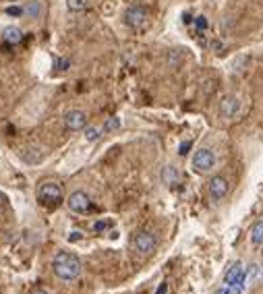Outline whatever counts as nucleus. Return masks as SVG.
Instances as JSON below:
<instances>
[{"mask_svg":"<svg viewBox=\"0 0 263 294\" xmlns=\"http://www.w3.org/2000/svg\"><path fill=\"white\" fill-rule=\"evenodd\" d=\"M162 180H164V184H168V186L178 184V170H176L174 166H166V168L162 170Z\"/></svg>","mask_w":263,"mask_h":294,"instance_id":"obj_13","label":"nucleus"},{"mask_svg":"<svg viewBox=\"0 0 263 294\" xmlns=\"http://www.w3.org/2000/svg\"><path fill=\"white\" fill-rule=\"evenodd\" d=\"M191 145H193L191 141H183V143H180V147H178V154H180V156H187V154H189V150H191Z\"/></svg>","mask_w":263,"mask_h":294,"instance_id":"obj_20","label":"nucleus"},{"mask_svg":"<svg viewBox=\"0 0 263 294\" xmlns=\"http://www.w3.org/2000/svg\"><path fill=\"white\" fill-rule=\"evenodd\" d=\"M3 39H5L7 44H11V46L21 44V39H23V31H21L17 25H9V27H5V31H3Z\"/></svg>","mask_w":263,"mask_h":294,"instance_id":"obj_10","label":"nucleus"},{"mask_svg":"<svg viewBox=\"0 0 263 294\" xmlns=\"http://www.w3.org/2000/svg\"><path fill=\"white\" fill-rule=\"evenodd\" d=\"M228 188H230V184H228V180L224 178V176H214L212 180H209V184H207V191H209V197H212L214 201H222L226 195H228Z\"/></svg>","mask_w":263,"mask_h":294,"instance_id":"obj_7","label":"nucleus"},{"mask_svg":"<svg viewBox=\"0 0 263 294\" xmlns=\"http://www.w3.org/2000/svg\"><path fill=\"white\" fill-rule=\"evenodd\" d=\"M191 166L197 174H207L212 172L214 166H216V154L212 150H207V147H201L193 154V160H191Z\"/></svg>","mask_w":263,"mask_h":294,"instance_id":"obj_3","label":"nucleus"},{"mask_svg":"<svg viewBox=\"0 0 263 294\" xmlns=\"http://www.w3.org/2000/svg\"><path fill=\"white\" fill-rule=\"evenodd\" d=\"M242 274H245L242 263H238V261H236V263H232V265H230V269H228V271H226V276H224V284H226V286L234 284Z\"/></svg>","mask_w":263,"mask_h":294,"instance_id":"obj_12","label":"nucleus"},{"mask_svg":"<svg viewBox=\"0 0 263 294\" xmlns=\"http://www.w3.org/2000/svg\"><path fill=\"white\" fill-rule=\"evenodd\" d=\"M155 247H157V238L149 230H141V232H137L133 236V249L139 255H149V253L155 251Z\"/></svg>","mask_w":263,"mask_h":294,"instance_id":"obj_5","label":"nucleus"},{"mask_svg":"<svg viewBox=\"0 0 263 294\" xmlns=\"http://www.w3.org/2000/svg\"><path fill=\"white\" fill-rule=\"evenodd\" d=\"M69 240H71V242L81 240V232H73V234H69Z\"/></svg>","mask_w":263,"mask_h":294,"instance_id":"obj_23","label":"nucleus"},{"mask_svg":"<svg viewBox=\"0 0 263 294\" xmlns=\"http://www.w3.org/2000/svg\"><path fill=\"white\" fill-rule=\"evenodd\" d=\"M31 294H48V292L42 290V288H35V290H31Z\"/></svg>","mask_w":263,"mask_h":294,"instance_id":"obj_25","label":"nucleus"},{"mask_svg":"<svg viewBox=\"0 0 263 294\" xmlns=\"http://www.w3.org/2000/svg\"><path fill=\"white\" fill-rule=\"evenodd\" d=\"M106 228H110V222H97V224H95V230H97V232L106 230Z\"/></svg>","mask_w":263,"mask_h":294,"instance_id":"obj_22","label":"nucleus"},{"mask_svg":"<svg viewBox=\"0 0 263 294\" xmlns=\"http://www.w3.org/2000/svg\"><path fill=\"white\" fill-rule=\"evenodd\" d=\"M7 15L19 17V15H23V9H19V7H11V9H7Z\"/></svg>","mask_w":263,"mask_h":294,"instance_id":"obj_21","label":"nucleus"},{"mask_svg":"<svg viewBox=\"0 0 263 294\" xmlns=\"http://www.w3.org/2000/svg\"><path fill=\"white\" fill-rule=\"evenodd\" d=\"M67 205H69V209H71V212H75V214H87V212H91V209H93L89 195H87V193H83V191H75V193L71 195V197H69Z\"/></svg>","mask_w":263,"mask_h":294,"instance_id":"obj_6","label":"nucleus"},{"mask_svg":"<svg viewBox=\"0 0 263 294\" xmlns=\"http://www.w3.org/2000/svg\"><path fill=\"white\" fill-rule=\"evenodd\" d=\"M65 127L69 131H83L87 127V114L83 110H69L65 114Z\"/></svg>","mask_w":263,"mask_h":294,"instance_id":"obj_9","label":"nucleus"},{"mask_svg":"<svg viewBox=\"0 0 263 294\" xmlns=\"http://www.w3.org/2000/svg\"><path fill=\"white\" fill-rule=\"evenodd\" d=\"M216 294H226V288H220V290H218Z\"/></svg>","mask_w":263,"mask_h":294,"instance_id":"obj_26","label":"nucleus"},{"mask_svg":"<svg viewBox=\"0 0 263 294\" xmlns=\"http://www.w3.org/2000/svg\"><path fill=\"white\" fill-rule=\"evenodd\" d=\"M99 133H102V129H97V127H87V129H85V139H87V141H97V139H99Z\"/></svg>","mask_w":263,"mask_h":294,"instance_id":"obj_17","label":"nucleus"},{"mask_svg":"<svg viewBox=\"0 0 263 294\" xmlns=\"http://www.w3.org/2000/svg\"><path fill=\"white\" fill-rule=\"evenodd\" d=\"M52 267H54L56 278H60L65 282H71V280L79 278L81 269H83L79 257L73 255V253H69V251H58L56 257H54V263H52Z\"/></svg>","mask_w":263,"mask_h":294,"instance_id":"obj_1","label":"nucleus"},{"mask_svg":"<svg viewBox=\"0 0 263 294\" xmlns=\"http://www.w3.org/2000/svg\"><path fill=\"white\" fill-rule=\"evenodd\" d=\"M52 67H54L56 71H67V69H71V60H67V58H54Z\"/></svg>","mask_w":263,"mask_h":294,"instance_id":"obj_18","label":"nucleus"},{"mask_svg":"<svg viewBox=\"0 0 263 294\" xmlns=\"http://www.w3.org/2000/svg\"><path fill=\"white\" fill-rule=\"evenodd\" d=\"M240 112V100L236 95H226L220 102V116L226 120H232L236 114Z\"/></svg>","mask_w":263,"mask_h":294,"instance_id":"obj_8","label":"nucleus"},{"mask_svg":"<svg viewBox=\"0 0 263 294\" xmlns=\"http://www.w3.org/2000/svg\"><path fill=\"white\" fill-rule=\"evenodd\" d=\"M44 13V7L39 0H29V3L23 7V15H27L29 19H39Z\"/></svg>","mask_w":263,"mask_h":294,"instance_id":"obj_11","label":"nucleus"},{"mask_svg":"<svg viewBox=\"0 0 263 294\" xmlns=\"http://www.w3.org/2000/svg\"><path fill=\"white\" fill-rule=\"evenodd\" d=\"M166 290H168V284H166V282H162V284H160V288H157V292H155V294H166Z\"/></svg>","mask_w":263,"mask_h":294,"instance_id":"obj_24","label":"nucleus"},{"mask_svg":"<svg viewBox=\"0 0 263 294\" xmlns=\"http://www.w3.org/2000/svg\"><path fill=\"white\" fill-rule=\"evenodd\" d=\"M120 127H123V120H120L118 116H110L106 122H104V129H102V131H104V133H114V131H118Z\"/></svg>","mask_w":263,"mask_h":294,"instance_id":"obj_16","label":"nucleus"},{"mask_svg":"<svg viewBox=\"0 0 263 294\" xmlns=\"http://www.w3.org/2000/svg\"><path fill=\"white\" fill-rule=\"evenodd\" d=\"M89 7V0H67V9L71 13H83Z\"/></svg>","mask_w":263,"mask_h":294,"instance_id":"obj_14","label":"nucleus"},{"mask_svg":"<svg viewBox=\"0 0 263 294\" xmlns=\"http://www.w3.org/2000/svg\"><path fill=\"white\" fill-rule=\"evenodd\" d=\"M125 23H127V27L135 29V31L145 29L147 23H149V13L141 5H133V7H129L125 11Z\"/></svg>","mask_w":263,"mask_h":294,"instance_id":"obj_4","label":"nucleus"},{"mask_svg":"<svg viewBox=\"0 0 263 294\" xmlns=\"http://www.w3.org/2000/svg\"><path fill=\"white\" fill-rule=\"evenodd\" d=\"M195 25H197V31H205V29H207V19H205V17H197V19H195Z\"/></svg>","mask_w":263,"mask_h":294,"instance_id":"obj_19","label":"nucleus"},{"mask_svg":"<svg viewBox=\"0 0 263 294\" xmlns=\"http://www.w3.org/2000/svg\"><path fill=\"white\" fill-rule=\"evenodd\" d=\"M251 242L253 244H261L263 242V222H255L251 228Z\"/></svg>","mask_w":263,"mask_h":294,"instance_id":"obj_15","label":"nucleus"},{"mask_svg":"<svg viewBox=\"0 0 263 294\" xmlns=\"http://www.w3.org/2000/svg\"><path fill=\"white\" fill-rule=\"evenodd\" d=\"M63 199H65V193H63V186L58 182L48 180V182L39 184V188H37V201L46 209H56L63 203Z\"/></svg>","mask_w":263,"mask_h":294,"instance_id":"obj_2","label":"nucleus"}]
</instances>
